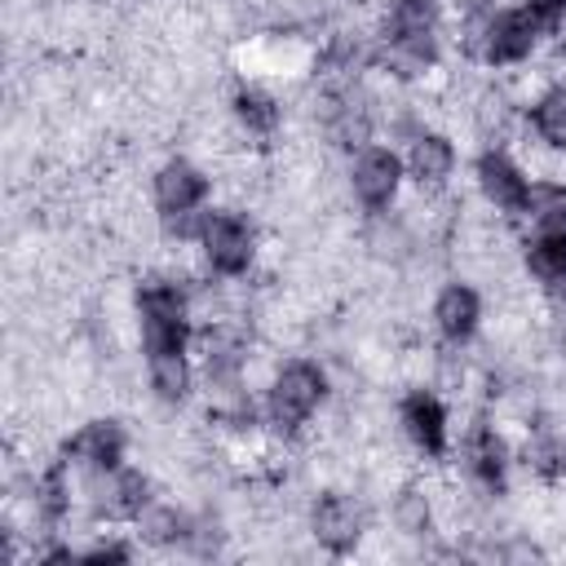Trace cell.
Masks as SVG:
<instances>
[{"label": "cell", "mask_w": 566, "mask_h": 566, "mask_svg": "<svg viewBox=\"0 0 566 566\" xmlns=\"http://www.w3.org/2000/svg\"><path fill=\"white\" fill-rule=\"evenodd\" d=\"M137 314H142V345L146 358L155 354H186L190 340V296L172 279H150L137 287Z\"/></svg>", "instance_id": "obj_1"}, {"label": "cell", "mask_w": 566, "mask_h": 566, "mask_svg": "<svg viewBox=\"0 0 566 566\" xmlns=\"http://www.w3.org/2000/svg\"><path fill=\"white\" fill-rule=\"evenodd\" d=\"M318 402H323V371L314 363L296 358V363H287L274 376L270 398H265V411H270V424L274 429L292 433V429H301L318 411Z\"/></svg>", "instance_id": "obj_2"}, {"label": "cell", "mask_w": 566, "mask_h": 566, "mask_svg": "<svg viewBox=\"0 0 566 566\" xmlns=\"http://www.w3.org/2000/svg\"><path fill=\"white\" fill-rule=\"evenodd\" d=\"M199 248H203V261L217 270V274H243L252 265V252H256V239H252V226L239 217V212H203L199 221Z\"/></svg>", "instance_id": "obj_3"}, {"label": "cell", "mask_w": 566, "mask_h": 566, "mask_svg": "<svg viewBox=\"0 0 566 566\" xmlns=\"http://www.w3.org/2000/svg\"><path fill=\"white\" fill-rule=\"evenodd\" d=\"M349 181H354L358 203H363V208H371V212H380V208H389V203H394V195H398L402 159H398L394 150H385V146H363V150H358V159H354Z\"/></svg>", "instance_id": "obj_4"}, {"label": "cell", "mask_w": 566, "mask_h": 566, "mask_svg": "<svg viewBox=\"0 0 566 566\" xmlns=\"http://www.w3.org/2000/svg\"><path fill=\"white\" fill-rule=\"evenodd\" d=\"M208 190H212V181H208L195 164H186V159H172V164H164V168L155 172V208H159L168 221L199 212L203 199H208Z\"/></svg>", "instance_id": "obj_5"}, {"label": "cell", "mask_w": 566, "mask_h": 566, "mask_svg": "<svg viewBox=\"0 0 566 566\" xmlns=\"http://www.w3.org/2000/svg\"><path fill=\"white\" fill-rule=\"evenodd\" d=\"M199 354H203V371L212 385H234L248 363V332L239 323H212L199 336Z\"/></svg>", "instance_id": "obj_6"}, {"label": "cell", "mask_w": 566, "mask_h": 566, "mask_svg": "<svg viewBox=\"0 0 566 566\" xmlns=\"http://www.w3.org/2000/svg\"><path fill=\"white\" fill-rule=\"evenodd\" d=\"M314 539L327 548V553H349L358 544V531H363V517H358V504L340 491H327L318 504H314Z\"/></svg>", "instance_id": "obj_7"}, {"label": "cell", "mask_w": 566, "mask_h": 566, "mask_svg": "<svg viewBox=\"0 0 566 566\" xmlns=\"http://www.w3.org/2000/svg\"><path fill=\"white\" fill-rule=\"evenodd\" d=\"M478 186L491 199V208H500V212H522L526 190H531V181L522 177V168L504 150H486L478 159Z\"/></svg>", "instance_id": "obj_8"}, {"label": "cell", "mask_w": 566, "mask_h": 566, "mask_svg": "<svg viewBox=\"0 0 566 566\" xmlns=\"http://www.w3.org/2000/svg\"><path fill=\"white\" fill-rule=\"evenodd\" d=\"M124 429L115 420H88L71 442H66V460L84 464V469H119L124 460Z\"/></svg>", "instance_id": "obj_9"}, {"label": "cell", "mask_w": 566, "mask_h": 566, "mask_svg": "<svg viewBox=\"0 0 566 566\" xmlns=\"http://www.w3.org/2000/svg\"><path fill=\"white\" fill-rule=\"evenodd\" d=\"M402 424H407V438L424 455H442L447 451V407L429 389H416V394L402 398Z\"/></svg>", "instance_id": "obj_10"}, {"label": "cell", "mask_w": 566, "mask_h": 566, "mask_svg": "<svg viewBox=\"0 0 566 566\" xmlns=\"http://www.w3.org/2000/svg\"><path fill=\"white\" fill-rule=\"evenodd\" d=\"M433 318H438V332L460 345V340H469L478 332L482 301H478V292L469 283H447L438 292V301H433Z\"/></svg>", "instance_id": "obj_11"}, {"label": "cell", "mask_w": 566, "mask_h": 566, "mask_svg": "<svg viewBox=\"0 0 566 566\" xmlns=\"http://www.w3.org/2000/svg\"><path fill=\"white\" fill-rule=\"evenodd\" d=\"M455 168V146L442 137V133H416L411 146H407V172L420 181V186H438L447 181Z\"/></svg>", "instance_id": "obj_12"}, {"label": "cell", "mask_w": 566, "mask_h": 566, "mask_svg": "<svg viewBox=\"0 0 566 566\" xmlns=\"http://www.w3.org/2000/svg\"><path fill=\"white\" fill-rule=\"evenodd\" d=\"M526 460H531L535 473H544V478H562V473H566V420H562V416H539V420L531 424Z\"/></svg>", "instance_id": "obj_13"}, {"label": "cell", "mask_w": 566, "mask_h": 566, "mask_svg": "<svg viewBox=\"0 0 566 566\" xmlns=\"http://www.w3.org/2000/svg\"><path fill=\"white\" fill-rule=\"evenodd\" d=\"M526 270H531L548 292H566V230L535 234V239L526 243Z\"/></svg>", "instance_id": "obj_14"}, {"label": "cell", "mask_w": 566, "mask_h": 566, "mask_svg": "<svg viewBox=\"0 0 566 566\" xmlns=\"http://www.w3.org/2000/svg\"><path fill=\"white\" fill-rule=\"evenodd\" d=\"M517 217H522L535 234L566 230V186H557V181H531L526 203H522Z\"/></svg>", "instance_id": "obj_15"}, {"label": "cell", "mask_w": 566, "mask_h": 566, "mask_svg": "<svg viewBox=\"0 0 566 566\" xmlns=\"http://www.w3.org/2000/svg\"><path fill=\"white\" fill-rule=\"evenodd\" d=\"M469 469H473V478H478V482H486L491 491H500V486H504L509 451H504V442H500V433H495V429H478V433L469 438Z\"/></svg>", "instance_id": "obj_16"}, {"label": "cell", "mask_w": 566, "mask_h": 566, "mask_svg": "<svg viewBox=\"0 0 566 566\" xmlns=\"http://www.w3.org/2000/svg\"><path fill=\"white\" fill-rule=\"evenodd\" d=\"M234 115H239V124H243L248 133H256V137H270V133L279 128V119H283L279 102H274L265 88H256V84H248V88L234 93Z\"/></svg>", "instance_id": "obj_17"}, {"label": "cell", "mask_w": 566, "mask_h": 566, "mask_svg": "<svg viewBox=\"0 0 566 566\" xmlns=\"http://www.w3.org/2000/svg\"><path fill=\"white\" fill-rule=\"evenodd\" d=\"M146 371H150V389L164 402H181L190 394V363H186V354H155V358H146Z\"/></svg>", "instance_id": "obj_18"}, {"label": "cell", "mask_w": 566, "mask_h": 566, "mask_svg": "<svg viewBox=\"0 0 566 566\" xmlns=\"http://www.w3.org/2000/svg\"><path fill=\"white\" fill-rule=\"evenodd\" d=\"M531 119H535L539 142H548L553 150H566V84H562V88H548V93L535 102Z\"/></svg>", "instance_id": "obj_19"}, {"label": "cell", "mask_w": 566, "mask_h": 566, "mask_svg": "<svg viewBox=\"0 0 566 566\" xmlns=\"http://www.w3.org/2000/svg\"><path fill=\"white\" fill-rule=\"evenodd\" d=\"M137 522H142V535L150 544H172V539H186L190 535V522L177 509H168V504H146Z\"/></svg>", "instance_id": "obj_20"}, {"label": "cell", "mask_w": 566, "mask_h": 566, "mask_svg": "<svg viewBox=\"0 0 566 566\" xmlns=\"http://www.w3.org/2000/svg\"><path fill=\"white\" fill-rule=\"evenodd\" d=\"M429 500H424V491H398V500H394V526L402 531V535H424L429 531Z\"/></svg>", "instance_id": "obj_21"}]
</instances>
